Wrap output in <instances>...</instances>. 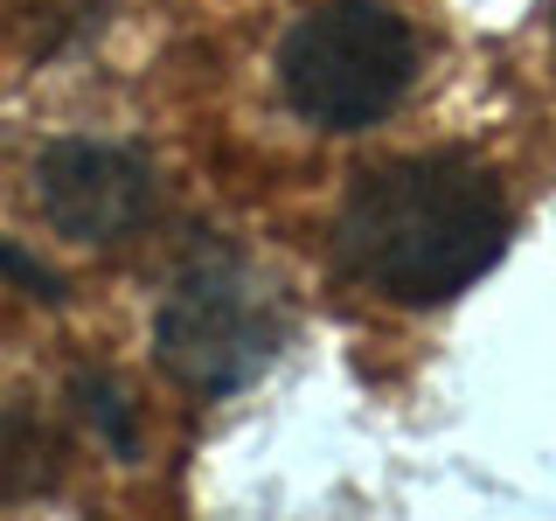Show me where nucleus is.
<instances>
[{
  "instance_id": "3",
  "label": "nucleus",
  "mask_w": 556,
  "mask_h": 521,
  "mask_svg": "<svg viewBox=\"0 0 556 521\" xmlns=\"http://www.w3.org/2000/svg\"><path fill=\"white\" fill-rule=\"evenodd\" d=\"M278 341H286V320L243 257H195L153 320L161 369L195 396L243 390L278 355Z\"/></svg>"
},
{
  "instance_id": "5",
  "label": "nucleus",
  "mask_w": 556,
  "mask_h": 521,
  "mask_svg": "<svg viewBox=\"0 0 556 521\" xmlns=\"http://www.w3.org/2000/svg\"><path fill=\"white\" fill-rule=\"evenodd\" d=\"M56 466H63V452L35 417L0 410V500H22V494L56 486Z\"/></svg>"
},
{
  "instance_id": "1",
  "label": "nucleus",
  "mask_w": 556,
  "mask_h": 521,
  "mask_svg": "<svg viewBox=\"0 0 556 521\" xmlns=\"http://www.w3.org/2000/svg\"><path fill=\"white\" fill-rule=\"evenodd\" d=\"M341 265L382 300L439 306L466 292L508 243V202L494 174L459 153H417L362 174L341 208Z\"/></svg>"
},
{
  "instance_id": "4",
  "label": "nucleus",
  "mask_w": 556,
  "mask_h": 521,
  "mask_svg": "<svg viewBox=\"0 0 556 521\" xmlns=\"http://www.w3.org/2000/svg\"><path fill=\"white\" fill-rule=\"evenodd\" d=\"M35 195H42V216L56 237L112 251V243L147 230L153 167L132 147H112V139H63L35 167Z\"/></svg>"
},
{
  "instance_id": "2",
  "label": "nucleus",
  "mask_w": 556,
  "mask_h": 521,
  "mask_svg": "<svg viewBox=\"0 0 556 521\" xmlns=\"http://www.w3.org/2000/svg\"><path fill=\"white\" fill-rule=\"evenodd\" d=\"M417 42L404 14L382 0H320L292 22L278 49V77H286L292 112L313 118L320 132H362L410 91Z\"/></svg>"
},
{
  "instance_id": "6",
  "label": "nucleus",
  "mask_w": 556,
  "mask_h": 521,
  "mask_svg": "<svg viewBox=\"0 0 556 521\" xmlns=\"http://www.w3.org/2000/svg\"><path fill=\"white\" fill-rule=\"evenodd\" d=\"M77 396H84V417H98V424H104V439H112L118 452H132V410H126V396H118L112 382H77Z\"/></svg>"
}]
</instances>
